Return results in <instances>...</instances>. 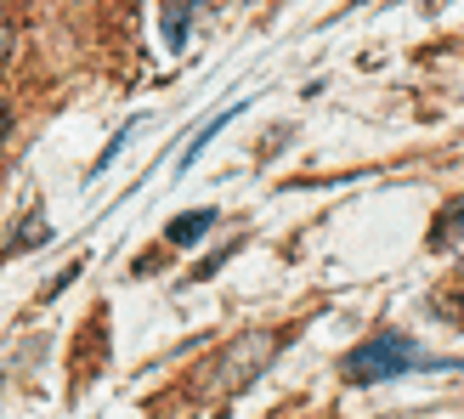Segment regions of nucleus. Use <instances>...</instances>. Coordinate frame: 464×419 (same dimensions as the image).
Returning <instances> with one entry per match:
<instances>
[{"instance_id": "f257e3e1", "label": "nucleus", "mask_w": 464, "mask_h": 419, "mask_svg": "<svg viewBox=\"0 0 464 419\" xmlns=\"http://www.w3.org/2000/svg\"><path fill=\"white\" fill-rule=\"evenodd\" d=\"M284 346H289V335H277V329H244V335L216 357V368H210V375H216V380H210L216 397H238V391H249L255 380L266 375V363L284 352Z\"/></svg>"}, {"instance_id": "f03ea898", "label": "nucleus", "mask_w": 464, "mask_h": 419, "mask_svg": "<svg viewBox=\"0 0 464 419\" xmlns=\"http://www.w3.org/2000/svg\"><path fill=\"white\" fill-rule=\"evenodd\" d=\"M420 363H425V352L408 335H374L345 357V380L380 385V380H397V375H408V368H420Z\"/></svg>"}, {"instance_id": "7ed1b4c3", "label": "nucleus", "mask_w": 464, "mask_h": 419, "mask_svg": "<svg viewBox=\"0 0 464 419\" xmlns=\"http://www.w3.org/2000/svg\"><path fill=\"white\" fill-rule=\"evenodd\" d=\"M238 108H244V102H232V108H221V113H216V120H204V125H198V136H193V142H188V148L176 153V171H181V176H188V171L198 165V153L210 148V136H216V131H221V125L232 120V113H238Z\"/></svg>"}, {"instance_id": "20e7f679", "label": "nucleus", "mask_w": 464, "mask_h": 419, "mask_svg": "<svg viewBox=\"0 0 464 419\" xmlns=\"http://www.w3.org/2000/svg\"><path fill=\"white\" fill-rule=\"evenodd\" d=\"M193 6H198V0H170V6H165V45H170V52H181V40H188Z\"/></svg>"}, {"instance_id": "39448f33", "label": "nucleus", "mask_w": 464, "mask_h": 419, "mask_svg": "<svg viewBox=\"0 0 464 419\" xmlns=\"http://www.w3.org/2000/svg\"><path fill=\"white\" fill-rule=\"evenodd\" d=\"M216 227V210H193V216H176L170 221V244H198V232Z\"/></svg>"}, {"instance_id": "423d86ee", "label": "nucleus", "mask_w": 464, "mask_h": 419, "mask_svg": "<svg viewBox=\"0 0 464 419\" xmlns=\"http://www.w3.org/2000/svg\"><path fill=\"white\" fill-rule=\"evenodd\" d=\"M40 244H45V221H40V210H34V216L17 227V239L6 244V255H29V249H40Z\"/></svg>"}, {"instance_id": "0eeeda50", "label": "nucleus", "mask_w": 464, "mask_h": 419, "mask_svg": "<svg viewBox=\"0 0 464 419\" xmlns=\"http://www.w3.org/2000/svg\"><path fill=\"white\" fill-rule=\"evenodd\" d=\"M12 63V17H6V6H0V68Z\"/></svg>"}, {"instance_id": "6e6552de", "label": "nucleus", "mask_w": 464, "mask_h": 419, "mask_svg": "<svg viewBox=\"0 0 464 419\" xmlns=\"http://www.w3.org/2000/svg\"><path fill=\"white\" fill-rule=\"evenodd\" d=\"M12 136V113H6V102H0V142Z\"/></svg>"}]
</instances>
